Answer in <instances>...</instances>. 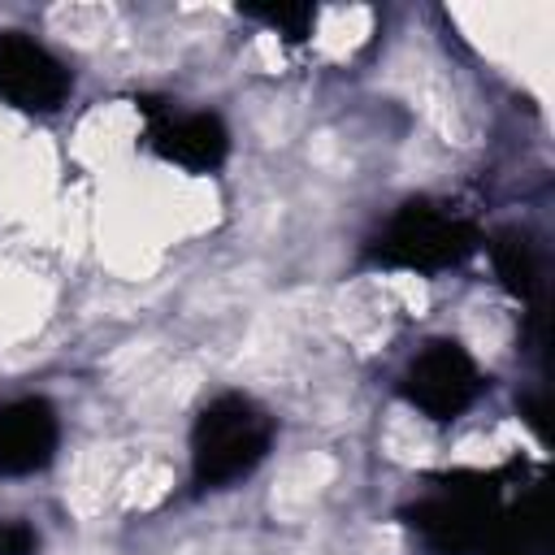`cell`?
Here are the masks:
<instances>
[{"mask_svg": "<svg viewBox=\"0 0 555 555\" xmlns=\"http://www.w3.org/2000/svg\"><path fill=\"white\" fill-rule=\"evenodd\" d=\"M520 416H525V425L538 434V442H551V425H546V399H542V395H525V399H520Z\"/></svg>", "mask_w": 555, "mask_h": 555, "instance_id": "12", "label": "cell"}, {"mask_svg": "<svg viewBox=\"0 0 555 555\" xmlns=\"http://www.w3.org/2000/svg\"><path fill=\"white\" fill-rule=\"evenodd\" d=\"M243 13L256 17V22H264V26H273L286 39H304L312 30V22H317V9L312 4H247Z\"/></svg>", "mask_w": 555, "mask_h": 555, "instance_id": "10", "label": "cell"}, {"mask_svg": "<svg viewBox=\"0 0 555 555\" xmlns=\"http://www.w3.org/2000/svg\"><path fill=\"white\" fill-rule=\"evenodd\" d=\"M403 520L434 555H473L499 520V477L455 473L447 490L403 507Z\"/></svg>", "mask_w": 555, "mask_h": 555, "instance_id": "3", "label": "cell"}, {"mask_svg": "<svg viewBox=\"0 0 555 555\" xmlns=\"http://www.w3.org/2000/svg\"><path fill=\"white\" fill-rule=\"evenodd\" d=\"M551 546V516H546V490H529L494 529L486 533V555H546Z\"/></svg>", "mask_w": 555, "mask_h": 555, "instance_id": "9", "label": "cell"}, {"mask_svg": "<svg viewBox=\"0 0 555 555\" xmlns=\"http://www.w3.org/2000/svg\"><path fill=\"white\" fill-rule=\"evenodd\" d=\"M74 78L39 39L22 30L0 35V95L22 113H56Z\"/></svg>", "mask_w": 555, "mask_h": 555, "instance_id": "5", "label": "cell"}, {"mask_svg": "<svg viewBox=\"0 0 555 555\" xmlns=\"http://www.w3.org/2000/svg\"><path fill=\"white\" fill-rule=\"evenodd\" d=\"M0 555H39V533L26 520H0Z\"/></svg>", "mask_w": 555, "mask_h": 555, "instance_id": "11", "label": "cell"}, {"mask_svg": "<svg viewBox=\"0 0 555 555\" xmlns=\"http://www.w3.org/2000/svg\"><path fill=\"white\" fill-rule=\"evenodd\" d=\"M490 260H494L499 282H503L520 304H529V312L538 317V312H542V286H546V264H542L538 243H533L525 230H503V234H494V243H490Z\"/></svg>", "mask_w": 555, "mask_h": 555, "instance_id": "8", "label": "cell"}, {"mask_svg": "<svg viewBox=\"0 0 555 555\" xmlns=\"http://www.w3.org/2000/svg\"><path fill=\"white\" fill-rule=\"evenodd\" d=\"M403 395L416 412L447 425V421L464 416L473 408V399L481 395V369L460 343L438 338L412 356V364L403 373Z\"/></svg>", "mask_w": 555, "mask_h": 555, "instance_id": "4", "label": "cell"}, {"mask_svg": "<svg viewBox=\"0 0 555 555\" xmlns=\"http://www.w3.org/2000/svg\"><path fill=\"white\" fill-rule=\"evenodd\" d=\"M273 447V416L247 395L212 399L191 425V481L199 490H225L247 477Z\"/></svg>", "mask_w": 555, "mask_h": 555, "instance_id": "1", "label": "cell"}, {"mask_svg": "<svg viewBox=\"0 0 555 555\" xmlns=\"http://www.w3.org/2000/svg\"><path fill=\"white\" fill-rule=\"evenodd\" d=\"M61 442L56 408L39 395L0 408V477H30L52 464Z\"/></svg>", "mask_w": 555, "mask_h": 555, "instance_id": "6", "label": "cell"}, {"mask_svg": "<svg viewBox=\"0 0 555 555\" xmlns=\"http://www.w3.org/2000/svg\"><path fill=\"white\" fill-rule=\"evenodd\" d=\"M147 143L160 160L191 173H212L230 156V130L217 113H160L147 130Z\"/></svg>", "mask_w": 555, "mask_h": 555, "instance_id": "7", "label": "cell"}, {"mask_svg": "<svg viewBox=\"0 0 555 555\" xmlns=\"http://www.w3.org/2000/svg\"><path fill=\"white\" fill-rule=\"evenodd\" d=\"M481 247V234L473 221L429 204V199H408L386 230L373 238L369 260L382 269H408V273H442L464 264Z\"/></svg>", "mask_w": 555, "mask_h": 555, "instance_id": "2", "label": "cell"}]
</instances>
